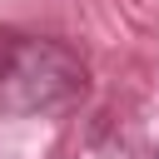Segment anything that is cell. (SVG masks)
Wrapping results in <instances>:
<instances>
[{
	"label": "cell",
	"mask_w": 159,
	"mask_h": 159,
	"mask_svg": "<svg viewBox=\"0 0 159 159\" xmlns=\"http://www.w3.org/2000/svg\"><path fill=\"white\" fill-rule=\"evenodd\" d=\"M84 89H89V70L80 50H70L65 40L20 35L0 70V114H15V119L65 114L70 104L84 99Z\"/></svg>",
	"instance_id": "1"
},
{
	"label": "cell",
	"mask_w": 159,
	"mask_h": 159,
	"mask_svg": "<svg viewBox=\"0 0 159 159\" xmlns=\"http://www.w3.org/2000/svg\"><path fill=\"white\" fill-rule=\"evenodd\" d=\"M15 40H20L15 30H0V70H5V60H10V50H15Z\"/></svg>",
	"instance_id": "2"
},
{
	"label": "cell",
	"mask_w": 159,
	"mask_h": 159,
	"mask_svg": "<svg viewBox=\"0 0 159 159\" xmlns=\"http://www.w3.org/2000/svg\"><path fill=\"white\" fill-rule=\"evenodd\" d=\"M154 159H159V154H154Z\"/></svg>",
	"instance_id": "3"
}]
</instances>
